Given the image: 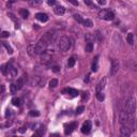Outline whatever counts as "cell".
<instances>
[{"label":"cell","instance_id":"obj_4","mask_svg":"<svg viewBox=\"0 0 137 137\" xmlns=\"http://www.w3.org/2000/svg\"><path fill=\"white\" fill-rule=\"evenodd\" d=\"M47 45L48 43L46 42L45 40L41 39L39 42L37 43L36 45H34V49H36V54L37 55H42L43 52H45L47 50Z\"/></svg>","mask_w":137,"mask_h":137},{"label":"cell","instance_id":"obj_36","mask_svg":"<svg viewBox=\"0 0 137 137\" xmlns=\"http://www.w3.org/2000/svg\"><path fill=\"white\" fill-rule=\"evenodd\" d=\"M51 70H52V71H54L55 73H58V72H59V71H60V69H59V68H58V66H57V65H54V66H52V68H51Z\"/></svg>","mask_w":137,"mask_h":137},{"label":"cell","instance_id":"obj_14","mask_svg":"<svg viewBox=\"0 0 137 137\" xmlns=\"http://www.w3.org/2000/svg\"><path fill=\"white\" fill-rule=\"evenodd\" d=\"M54 12L57 14V15H63V14L65 13V9L64 7H62V5H57V7H55L54 9Z\"/></svg>","mask_w":137,"mask_h":137},{"label":"cell","instance_id":"obj_7","mask_svg":"<svg viewBox=\"0 0 137 137\" xmlns=\"http://www.w3.org/2000/svg\"><path fill=\"white\" fill-rule=\"evenodd\" d=\"M30 85L42 87V85H44V79H42V78L39 76H33V77H31V79H30Z\"/></svg>","mask_w":137,"mask_h":137},{"label":"cell","instance_id":"obj_45","mask_svg":"<svg viewBox=\"0 0 137 137\" xmlns=\"http://www.w3.org/2000/svg\"><path fill=\"white\" fill-rule=\"evenodd\" d=\"M3 92H4V86L2 85L1 86V93H3Z\"/></svg>","mask_w":137,"mask_h":137},{"label":"cell","instance_id":"obj_35","mask_svg":"<svg viewBox=\"0 0 137 137\" xmlns=\"http://www.w3.org/2000/svg\"><path fill=\"white\" fill-rule=\"evenodd\" d=\"M10 37V33H9L8 31H2L1 37Z\"/></svg>","mask_w":137,"mask_h":137},{"label":"cell","instance_id":"obj_13","mask_svg":"<svg viewBox=\"0 0 137 137\" xmlns=\"http://www.w3.org/2000/svg\"><path fill=\"white\" fill-rule=\"evenodd\" d=\"M36 18L37 20H40V22H42V23H46L48 20V16L46 15L45 13H37L36 15Z\"/></svg>","mask_w":137,"mask_h":137},{"label":"cell","instance_id":"obj_32","mask_svg":"<svg viewBox=\"0 0 137 137\" xmlns=\"http://www.w3.org/2000/svg\"><path fill=\"white\" fill-rule=\"evenodd\" d=\"M29 115H30L31 117H39V116H40V112H37V110H31V112H29Z\"/></svg>","mask_w":137,"mask_h":137},{"label":"cell","instance_id":"obj_30","mask_svg":"<svg viewBox=\"0 0 137 137\" xmlns=\"http://www.w3.org/2000/svg\"><path fill=\"white\" fill-rule=\"evenodd\" d=\"M74 19H75V20H77V22L79 23V24H83V22H84V19L81 18V16H80V15H78V14H75V15H74Z\"/></svg>","mask_w":137,"mask_h":137},{"label":"cell","instance_id":"obj_41","mask_svg":"<svg viewBox=\"0 0 137 137\" xmlns=\"http://www.w3.org/2000/svg\"><path fill=\"white\" fill-rule=\"evenodd\" d=\"M8 15L10 16V17H11V19H12V20H14V22H15V20H16V19H15V16H14V15H13L12 13H9Z\"/></svg>","mask_w":137,"mask_h":137},{"label":"cell","instance_id":"obj_25","mask_svg":"<svg viewBox=\"0 0 137 137\" xmlns=\"http://www.w3.org/2000/svg\"><path fill=\"white\" fill-rule=\"evenodd\" d=\"M11 102H12V104L14 105V106H20V102L22 101H20L19 98H13Z\"/></svg>","mask_w":137,"mask_h":137},{"label":"cell","instance_id":"obj_2","mask_svg":"<svg viewBox=\"0 0 137 137\" xmlns=\"http://www.w3.org/2000/svg\"><path fill=\"white\" fill-rule=\"evenodd\" d=\"M71 45H72L71 39H70L69 37H65V36L61 37L59 42H58V48H59L61 51H68L69 49L71 48Z\"/></svg>","mask_w":137,"mask_h":137},{"label":"cell","instance_id":"obj_39","mask_svg":"<svg viewBox=\"0 0 137 137\" xmlns=\"http://www.w3.org/2000/svg\"><path fill=\"white\" fill-rule=\"evenodd\" d=\"M69 2H71V3L73 4V5H78V2L76 1V0H68Z\"/></svg>","mask_w":137,"mask_h":137},{"label":"cell","instance_id":"obj_17","mask_svg":"<svg viewBox=\"0 0 137 137\" xmlns=\"http://www.w3.org/2000/svg\"><path fill=\"white\" fill-rule=\"evenodd\" d=\"M75 62H76V57H75V56L69 58V60H68V68H73L74 64H75Z\"/></svg>","mask_w":137,"mask_h":137},{"label":"cell","instance_id":"obj_27","mask_svg":"<svg viewBox=\"0 0 137 137\" xmlns=\"http://www.w3.org/2000/svg\"><path fill=\"white\" fill-rule=\"evenodd\" d=\"M83 25L84 26H86V27H92L93 24H92V22L90 19H84V22H83Z\"/></svg>","mask_w":137,"mask_h":137},{"label":"cell","instance_id":"obj_18","mask_svg":"<svg viewBox=\"0 0 137 137\" xmlns=\"http://www.w3.org/2000/svg\"><path fill=\"white\" fill-rule=\"evenodd\" d=\"M28 54L30 55L31 57H34L36 56V49H34V45H29L28 46Z\"/></svg>","mask_w":137,"mask_h":137},{"label":"cell","instance_id":"obj_10","mask_svg":"<svg viewBox=\"0 0 137 137\" xmlns=\"http://www.w3.org/2000/svg\"><path fill=\"white\" fill-rule=\"evenodd\" d=\"M131 133H132V129L129 126H124V125H121V129H120V134L122 136L126 137V136H130Z\"/></svg>","mask_w":137,"mask_h":137},{"label":"cell","instance_id":"obj_3","mask_svg":"<svg viewBox=\"0 0 137 137\" xmlns=\"http://www.w3.org/2000/svg\"><path fill=\"white\" fill-rule=\"evenodd\" d=\"M124 112H129V113H133L136 110V100L133 97L127 98L124 102Z\"/></svg>","mask_w":137,"mask_h":137},{"label":"cell","instance_id":"obj_37","mask_svg":"<svg viewBox=\"0 0 137 137\" xmlns=\"http://www.w3.org/2000/svg\"><path fill=\"white\" fill-rule=\"evenodd\" d=\"M97 1H98V3L101 4V5H105V4H106V0H97Z\"/></svg>","mask_w":137,"mask_h":137},{"label":"cell","instance_id":"obj_22","mask_svg":"<svg viewBox=\"0 0 137 137\" xmlns=\"http://www.w3.org/2000/svg\"><path fill=\"white\" fill-rule=\"evenodd\" d=\"M98 58L99 57H95L93 59V63H92V71L93 72H97L98 69H99V65H98Z\"/></svg>","mask_w":137,"mask_h":137},{"label":"cell","instance_id":"obj_26","mask_svg":"<svg viewBox=\"0 0 137 137\" xmlns=\"http://www.w3.org/2000/svg\"><path fill=\"white\" fill-rule=\"evenodd\" d=\"M126 40H127V43H129L130 45H133V44H134V37H133V33H129V34H127Z\"/></svg>","mask_w":137,"mask_h":137},{"label":"cell","instance_id":"obj_43","mask_svg":"<svg viewBox=\"0 0 137 137\" xmlns=\"http://www.w3.org/2000/svg\"><path fill=\"white\" fill-rule=\"evenodd\" d=\"M85 3L88 4V5H92V3H91V1H90V0H85Z\"/></svg>","mask_w":137,"mask_h":137},{"label":"cell","instance_id":"obj_31","mask_svg":"<svg viewBox=\"0 0 137 137\" xmlns=\"http://www.w3.org/2000/svg\"><path fill=\"white\" fill-rule=\"evenodd\" d=\"M45 133V127L44 126H43V125H41V126H40V129H39V131H37V135H43V134H44Z\"/></svg>","mask_w":137,"mask_h":137},{"label":"cell","instance_id":"obj_19","mask_svg":"<svg viewBox=\"0 0 137 137\" xmlns=\"http://www.w3.org/2000/svg\"><path fill=\"white\" fill-rule=\"evenodd\" d=\"M19 14L22 15V17H24V18H27L29 16V11L27 9H20L19 10Z\"/></svg>","mask_w":137,"mask_h":137},{"label":"cell","instance_id":"obj_46","mask_svg":"<svg viewBox=\"0 0 137 137\" xmlns=\"http://www.w3.org/2000/svg\"><path fill=\"white\" fill-rule=\"evenodd\" d=\"M85 81H87V83H88V81H89V76H87V77L85 78Z\"/></svg>","mask_w":137,"mask_h":137},{"label":"cell","instance_id":"obj_1","mask_svg":"<svg viewBox=\"0 0 137 137\" xmlns=\"http://www.w3.org/2000/svg\"><path fill=\"white\" fill-rule=\"evenodd\" d=\"M119 122H120L121 125H124V126H129L133 130L134 127V119L132 117V113H129L126 112H122L119 116Z\"/></svg>","mask_w":137,"mask_h":137},{"label":"cell","instance_id":"obj_11","mask_svg":"<svg viewBox=\"0 0 137 137\" xmlns=\"http://www.w3.org/2000/svg\"><path fill=\"white\" fill-rule=\"evenodd\" d=\"M75 127H76V123H75V122H71V123L66 124L65 125V130H64L65 135H69V134H71L73 131H74Z\"/></svg>","mask_w":137,"mask_h":137},{"label":"cell","instance_id":"obj_16","mask_svg":"<svg viewBox=\"0 0 137 137\" xmlns=\"http://www.w3.org/2000/svg\"><path fill=\"white\" fill-rule=\"evenodd\" d=\"M105 85H106V78H103L100 83L98 84V86H97V92H101V91H103V89L105 88Z\"/></svg>","mask_w":137,"mask_h":137},{"label":"cell","instance_id":"obj_24","mask_svg":"<svg viewBox=\"0 0 137 137\" xmlns=\"http://www.w3.org/2000/svg\"><path fill=\"white\" fill-rule=\"evenodd\" d=\"M2 45H3L4 47H5V49H7V50H8V52H9V54H10V55H11V54H13V48L11 47V46L9 45L7 42H2Z\"/></svg>","mask_w":137,"mask_h":137},{"label":"cell","instance_id":"obj_38","mask_svg":"<svg viewBox=\"0 0 137 137\" xmlns=\"http://www.w3.org/2000/svg\"><path fill=\"white\" fill-rule=\"evenodd\" d=\"M47 3L49 5H54L55 3H56V0H47Z\"/></svg>","mask_w":137,"mask_h":137},{"label":"cell","instance_id":"obj_5","mask_svg":"<svg viewBox=\"0 0 137 137\" xmlns=\"http://www.w3.org/2000/svg\"><path fill=\"white\" fill-rule=\"evenodd\" d=\"M99 17L105 20H112L115 18V13L110 10H101L99 12Z\"/></svg>","mask_w":137,"mask_h":137},{"label":"cell","instance_id":"obj_44","mask_svg":"<svg viewBox=\"0 0 137 137\" xmlns=\"http://www.w3.org/2000/svg\"><path fill=\"white\" fill-rule=\"evenodd\" d=\"M25 131H26V129H25V127H22V129L19 130V132H20V133H24Z\"/></svg>","mask_w":137,"mask_h":137},{"label":"cell","instance_id":"obj_15","mask_svg":"<svg viewBox=\"0 0 137 137\" xmlns=\"http://www.w3.org/2000/svg\"><path fill=\"white\" fill-rule=\"evenodd\" d=\"M63 93H68V94H70L72 98H75V97H77V95H78V91H77V90L72 89V88L63 90Z\"/></svg>","mask_w":137,"mask_h":137},{"label":"cell","instance_id":"obj_6","mask_svg":"<svg viewBox=\"0 0 137 137\" xmlns=\"http://www.w3.org/2000/svg\"><path fill=\"white\" fill-rule=\"evenodd\" d=\"M119 69H120V63H119V61L117 59H113L112 61V66H110V75L112 76H115L116 74L118 73Z\"/></svg>","mask_w":137,"mask_h":137},{"label":"cell","instance_id":"obj_20","mask_svg":"<svg viewBox=\"0 0 137 137\" xmlns=\"http://www.w3.org/2000/svg\"><path fill=\"white\" fill-rule=\"evenodd\" d=\"M93 50V43L91 41H88L86 44V51L87 52H91Z\"/></svg>","mask_w":137,"mask_h":137},{"label":"cell","instance_id":"obj_21","mask_svg":"<svg viewBox=\"0 0 137 137\" xmlns=\"http://www.w3.org/2000/svg\"><path fill=\"white\" fill-rule=\"evenodd\" d=\"M43 2V0H29V3L31 7H37Z\"/></svg>","mask_w":137,"mask_h":137},{"label":"cell","instance_id":"obj_34","mask_svg":"<svg viewBox=\"0 0 137 137\" xmlns=\"http://www.w3.org/2000/svg\"><path fill=\"white\" fill-rule=\"evenodd\" d=\"M85 110V107L84 106H79V107H77V109H76V115H79V113H81Z\"/></svg>","mask_w":137,"mask_h":137},{"label":"cell","instance_id":"obj_23","mask_svg":"<svg viewBox=\"0 0 137 137\" xmlns=\"http://www.w3.org/2000/svg\"><path fill=\"white\" fill-rule=\"evenodd\" d=\"M16 86H17V88H18V89H22L23 86H24V78H23V77L18 78L17 81H16Z\"/></svg>","mask_w":137,"mask_h":137},{"label":"cell","instance_id":"obj_33","mask_svg":"<svg viewBox=\"0 0 137 137\" xmlns=\"http://www.w3.org/2000/svg\"><path fill=\"white\" fill-rule=\"evenodd\" d=\"M17 90H18V88H17L16 85H11V93H12V94H15Z\"/></svg>","mask_w":137,"mask_h":137},{"label":"cell","instance_id":"obj_12","mask_svg":"<svg viewBox=\"0 0 137 137\" xmlns=\"http://www.w3.org/2000/svg\"><path fill=\"white\" fill-rule=\"evenodd\" d=\"M90 130H91V122L86 121L85 123L83 124V126H81V132L84 134H88L90 132Z\"/></svg>","mask_w":137,"mask_h":137},{"label":"cell","instance_id":"obj_42","mask_svg":"<svg viewBox=\"0 0 137 137\" xmlns=\"http://www.w3.org/2000/svg\"><path fill=\"white\" fill-rule=\"evenodd\" d=\"M10 115H11V110L10 109H7V112H5V117L9 118V117H10Z\"/></svg>","mask_w":137,"mask_h":137},{"label":"cell","instance_id":"obj_29","mask_svg":"<svg viewBox=\"0 0 137 137\" xmlns=\"http://www.w3.org/2000/svg\"><path fill=\"white\" fill-rule=\"evenodd\" d=\"M97 98H98V100L99 101H101V102H103L104 101V99H105V95H104V93L103 92H97Z\"/></svg>","mask_w":137,"mask_h":137},{"label":"cell","instance_id":"obj_40","mask_svg":"<svg viewBox=\"0 0 137 137\" xmlns=\"http://www.w3.org/2000/svg\"><path fill=\"white\" fill-rule=\"evenodd\" d=\"M88 99V92H84L83 93V100H87Z\"/></svg>","mask_w":137,"mask_h":137},{"label":"cell","instance_id":"obj_8","mask_svg":"<svg viewBox=\"0 0 137 137\" xmlns=\"http://www.w3.org/2000/svg\"><path fill=\"white\" fill-rule=\"evenodd\" d=\"M41 62L44 63V64H46V65H49V64L52 63V59L50 58L48 52L47 54H46V52H43V54L41 55Z\"/></svg>","mask_w":137,"mask_h":137},{"label":"cell","instance_id":"obj_28","mask_svg":"<svg viewBox=\"0 0 137 137\" xmlns=\"http://www.w3.org/2000/svg\"><path fill=\"white\" fill-rule=\"evenodd\" d=\"M57 86H58V80L57 79H51L50 81H49V87H50V88H56Z\"/></svg>","mask_w":137,"mask_h":137},{"label":"cell","instance_id":"obj_9","mask_svg":"<svg viewBox=\"0 0 137 137\" xmlns=\"http://www.w3.org/2000/svg\"><path fill=\"white\" fill-rule=\"evenodd\" d=\"M125 66H126L129 70L134 72H137V63L134 60H129V61H125Z\"/></svg>","mask_w":137,"mask_h":137}]
</instances>
